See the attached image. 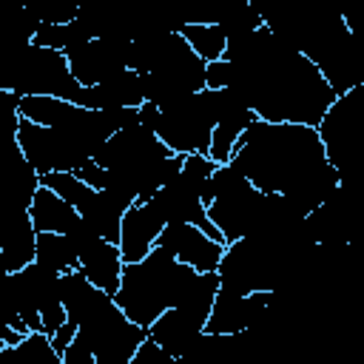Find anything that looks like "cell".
<instances>
[{
	"label": "cell",
	"instance_id": "obj_8",
	"mask_svg": "<svg viewBox=\"0 0 364 364\" xmlns=\"http://www.w3.org/2000/svg\"><path fill=\"white\" fill-rule=\"evenodd\" d=\"M37 230L28 219V208H3L0 205V250L9 273L34 262Z\"/></svg>",
	"mask_w": 364,
	"mask_h": 364
},
{
	"label": "cell",
	"instance_id": "obj_11",
	"mask_svg": "<svg viewBox=\"0 0 364 364\" xmlns=\"http://www.w3.org/2000/svg\"><path fill=\"white\" fill-rule=\"evenodd\" d=\"M148 341H154L156 347H162L171 358H179L202 333H205V324H199L191 313H185L182 307H171L165 310L148 330Z\"/></svg>",
	"mask_w": 364,
	"mask_h": 364
},
{
	"label": "cell",
	"instance_id": "obj_6",
	"mask_svg": "<svg viewBox=\"0 0 364 364\" xmlns=\"http://www.w3.org/2000/svg\"><path fill=\"white\" fill-rule=\"evenodd\" d=\"M154 247L165 250L168 256H173L176 262L193 267L196 273H216L219 267V259H222V250L225 245L208 239L199 228L193 225H182V222H171L159 230Z\"/></svg>",
	"mask_w": 364,
	"mask_h": 364
},
{
	"label": "cell",
	"instance_id": "obj_1",
	"mask_svg": "<svg viewBox=\"0 0 364 364\" xmlns=\"http://www.w3.org/2000/svg\"><path fill=\"white\" fill-rule=\"evenodd\" d=\"M233 165L256 191L287 196L304 216L330 199L341 176L327 162L316 128L256 119L236 142Z\"/></svg>",
	"mask_w": 364,
	"mask_h": 364
},
{
	"label": "cell",
	"instance_id": "obj_21",
	"mask_svg": "<svg viewBox=\"0 0 364 364\" xmlns=\"http://www.w3.org/2000/svg\"><path fill=\"white\" fill-rule=\"evenodd\" d=\"M74 336H77V324L65 318V321H63V324H60V327H57V330L48 336V341H51L54 353H57V355H63V353H65V347L74 341Z\"/></svg>",
	"mask_w": 364,
	"mask_h": 364
},
{
	"label": "cell",
	"instance_id": "obj_17",
	"mask_svg": "<svg viewBox=\"0 0 364 364\" xmlns=\"http://www.w3.org/2000/svg\"><path fill=\"white\" fill-rule=\"evenodd\" d=\"M225 34V40H233V37H245V34H253L259 26H264V17L259 11H253L250 6H239L233 11H228L219 23H216Z\"/></svg>",
	"mask_w": 364,
	"mask_h": 364
},
{
	"label": "cell",
	"instance_id": "obj_4",
	"mask_svg": "<svg viewBox=\"0 0 364 364\" xmlns=\"http://www.w3.org/2000/svg\"><path fill=\"white\" fill-rule=\"evenodd\" d=\"M17 145L26 156V162L40 173H51V171H68L74 173L77 168H82L85 162H91V154L82 151L68 134L28 122L20 117L17 122Z\"/></svg>",
	"mask_w": 364,
	"mask_h": 364
},
{
	"label": "cell",
	"instance_id": "obj_14",
	"mask_svg": "<svg viewBox=\"0 0 364 364\" xmlns=\"http://www.w3.org/2000/svg\"><path fill=\"white\" fill-rule=\"evenodd\" d=\"M34 262L57 276L63 273H71L80 267L77 262V253L71 247V242L65 239V233H37V242H34Z\"/></svg>",
	"mask_w": 364,
	"mask_h": 364
},
{
	"label": "cell",
	"instance_id": "obj_9",
	"mask_svg": "<svg viewBox=\"0 0 364 364\" xmlns=\"http://www.w3.org/2000/svg\"><path fill=\"white\" fill-rule=\"evenodd\" d=\"M74 105H82L88 111H114V108H139L142 105V85L139 74L119 71L117 77L100 82V85H80V94L74 97Z\"/></svg>",
	"mask_w": 364,
	"mask_h": 364
},
{
	"label": "cell",
	"instance_id": "obj_3",
	"mask_svg": "<svg viewBox=\"0 0 364 364\" xmlns=\"http://www.w3.org/2000/svg\"><path fill=\"white\" fill-rule=\"evenodd\" d=\"M213 117L202 100V94L185 97L182 102L159 111V122L154 128V136L171 151V154H205L213 134Z\"/></svg>",
	"mask_w": 364,
	"mask_h": 364
},
{
	"label": "cell",
	"instance_id": "obj_22",
	"mask_svg": "<svg viewBox=\"0 0 364 364\" xmlns=\"http://www.w3.org/2000/svg\"><path fill=\"white\" fill-rule=\"evenodd\" d=\"M9 273V267H6V259H3V250H0V276H6Z\"/></svg>",
	"mask_w": 364,
	"mask_h": 364
},
{
	"label": "cell",
	"instance_id": "obj_7",
	"mask_svg": "<svg viewBox=\"0 0 364 364\" xmlns=\"http://www.w3.org/2000/svg\"><path fill=\"white\" fill-rule=\"evenodd\" d=\"M162 228H165V222L154 210L151 202L131 205L122 213V225H119V245L117 247H119L122 264H134V262L145 259L154 250V242H156Z\"/></svg>",
	"mask_w": 364,
	"mask_h": 364
},
{
	"label": "cell",
	"instance_id": "obj_5",
	"mask_svg": "<svg viewBox=\"0 0 364 364\" xmlns=\"http://www.w3.org/2000/svg\"><path fill=\"white\" fill-rule=\"evenodd\" d=\"M128 51H131V37L117 34V37H94L74 51L65 54L68 71L77 80V85H100L119 71L128 68Z\"/></svg>",
	"mask_w": 364,
	"mask_h": 364
},
{
	"label": "cell",
	"instance_id": "obj_20",
	"mask_svg": "<svg viewBox=\"0 0 364 364\" xmlns=\"http://www.w3.org/2000/svg\"><path fill=\"white\" fill-rule=\"evenodd\" d=\"M74 176H77L82 185H88L91 191H102V182H105V168H100V165L91 159V162H85L82 168H77V171H74Z\"/></svg>",
	"mask_w": 364,
	"mask_h": 364
},
{
	"label": "cell",
	"instance_id": "obj_10",
	"mask_svg": "<svg viewBox=\"0 0 364 364\" xmlns=\"http://www.w3.org/2000/svg\"><path fill=\"white\" fill-rule=\"evenodd\" d=\"M77 262H80V273L102 293L108 296H117L119 290V279H122V256H119V247L111 245V242H91L88 247H82L77 253Z\"/></svg>",
	"mask_w": 364,
	"mask_h": 364
},
{
	"label": "cell",
	"instance_id": "obj_2",
	"mask_svg": "<svg viewBox=\"0 0 364 364\" xmlns=\"http://www.w3.org/2000/svg\"><path fill=\"white\" fill-rule=\"evenodd\" d=\"M193 279H196L193 267L154 247L145 259L134 264H122V279L114 301L128 321L148 330L165 310L176 307L185 299Z\"/></svg>",
	"mask_w": 364,
	"mask_h": 364
},
{
	"label": "cell",
	"instance_id": "obj_18",
	"mask_svg": "<svg viewBox=\"0 0 364 364\" xmlns=\"http://www.w3.org/2000/svg\"><path fill=\"white\" fill-rule=\"evenodd\" d=\"M63 364H94V353H91V344L77 333L74 341L65 347V353L60 355Z\"/></svg>",
	"mask_w": 364,
	"mask_h": 364
},
{
	"label": "cell",
	"instance_id": "obj_12",
	"mask_svg": "<svg viewBox=\"0 0 364 364\" xmlns=\"http://www.w3.org/2000/svg\"><path fill=\"white\" fill-rule=\"evenodd\" d=\"M28 219L37 233H68V228L80 219V213L68 202H63L57 193L40 185L28 205Z\"/></svg>",
	"mask_w": 364,
	"mask_h": 364
},
{
	"label": "cell",
	"instance_id": "obj_16",
	"mask_svg": "<svg viewBox=\"0 0 364 364\" xmlns=\"http://www.w3.org/2000/svg\"><path fill=\"white\" fill-rule=\"evenodd\" d=\"M40 185L48 188L51 193H57L63 202H68L74 210H80L85 205V199L94 193L88 185H82L74 173L68 171H51V173H40Z\"/></svg>",
	"mask_w": 364,
	"mask_h": 364
},
{
	"label": "cell",
	"instance_id": "obj_13",
	"mask_svg": "<svg viewBox=\"0 0 364 364\" xmlns=\"http://www.w3.org/2000/svg\"><path fill=\"white\" fill-rule=\"evenodd\" d=\"M77 213H80V219H82L102 242L119 245V225H122L125 208H122L119 202H114L105 191H94Z\"/></svg>",
	"mask_w": 364,
	"mask_h": 364
},
{
	"label": "cell",
	"instance_id": "obj_15",
	"mask_svg": "<svg viewBox=\"0 0 364 364\" xmlns=\"http://www.w3.org/2000/svg\"><path fill=\"white\" fill-rule=\"evenodd\" d=\"M179 31V37L191 46V51L205 60V63H213V60H222L225 54V34L216 23H182V26H173Z\"/></svg>",
	"mask_w": 364,
	"mask_h": 364
},
{
	"label": "cell",
	"instance_id": "obj_19",
	"mask_svg": "<svg viewBox=\"0 0 364 364\" xmlns=\"http://www.w3.org/2000/svg\"><path fill=\"white\" fill-rule=\"evenodd\" d=\"M228 80H230V63L228 60L205 63V88H228Z\"/></svg>",
	"mask_w": 364,
	"mask_h": 364
}]
</instances>
